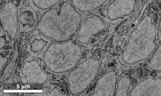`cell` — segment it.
Masks as SVG:
<instances>
[{"instance_id":"6da1fadb","label":"cell","mask_w":161,"mask_h":96,"mask_svg":"<svg viewBox=\"0 0 161 96\" xmlns=\"http://www.w3.org/2000/svg\"><path fill=\"white\" fill-rule=\"evenodd\" d=\"M82 15L68 2H62L46 11L39 19L40 33L56 42L69 40L77 33Z\"/></svg>"},{"instance_id":"7a4b0ae2","label":"cell","mask_w":161,"mask_h":96,"mask_svg":"<svg viewBox=\"0 0 161 96\" xmlns=\"http://www.w3.org/2000/svg\"><path fill=\"white\" fill-rule=\"evenodd\" d=\"M156 30L152 17L144 16L129 37L122 55L124 63L132 65L152 54L156 48Z\"/></svg>"},{"instance_id":"3957f363","label":"cell","mask_w":161,"mask_h":96,"mask_svg":"<svg viewBox=\"0 0 161 96\" xmlns=\"http://www.w3.org/2000/svg\"><path fill=\"white\" fill-rule=\"evenodd\" d=\"M82 47L73 39L62 42H52L43 56L45 67L55 74L71 71L79 64L82 56Z\"/></svg>"},{"instance_id":"277c9868","label":"cell","mask_w":161,"mask_h":96,"mask_svg":"<svg viewBox=\"0 0 161 96\" xmlns=\"http://www.w3.org/2000/svg\"><path fill=\"white\" fill-rule=\"evenodd\" d=\"M100 65L99 59L90 57L71 71L67 80L71 95H78L90 87L98 75Z\"/></svg>"},{"instance_id":"5b68a950","label":"cell","mask_w":161,"mask_h":96,"mask_svg":"<svg viewBox=\"0 0 161 96\" xmlns=\"http://www.w3.org/2000/svg\"><path fill=\"white\" fill-rule=\"evenodd\" d=\"M31 57L25 60L22 67L20 80L22 84L30 87H36L45 84L49 78V75L44 68L41 67L37 59Z\"/></svg>"},{"instance_id":"8992f818","label":"cell","mask_w":161,"mask_h":96,"mask_svg":"<svg viewBox=\"0 0 161 96\" xmlns=\"http://www.w3.org/2000/svg\"><path fill=\"white\" fill-rule=\"evenodd\" d=\"M19 10L13 2L9 1L0 10L1 27L11 40L17 38L19 32Z\"/></svg>"},{"instance_id":"52a82bcc","label":"cell","mask_w":161,"mask_h":96,"mask_svg":"<svg viewBox=\"0 0 161 96\" xmlns=\"http://www.w3.org/2000/svg\"><path fill=\"white\" fill-rule=\"evenodd\" d=\"M107 27L105 21L100 16H91L84 19L82 22L75 39L79 44L87 45L92 37L103 31Z\"/></svg>"},{"instance_id":"ba28073f","label":"cell","mask_w":161,"mask_h":96,"mask_svg":"<svg viewBox=\"0 0 161 96\" xmlns=\"http://www.w3.org/2000/svg\"><path fill=\"white\" fill-rule=\"evenodd\" d=\"M137 0H114L106 9L108 19L111 21L123 19L134 11Z\"/></svg>"},{"instance_id":"9c48e42d","label":"cell","mask_w":161,"mask_h":96,"mask_svg":"<svg viewBox=\"0 0 161 96\" xmlns=\"http://www.w3.org/2000/svg\"><path fill=\"white\" fill-rule=\"evenodd\" d=\"M117 84V73L111 70L105 73L97 81L93 91V96H115Z\"/></svg>"},{"instance_id":"30bf717a","label":"cell","mask_w":161,"mask_h":96,"mask_svg":"<svg viewBox=\"0 0 161 96\" xmlns=\"http://www.w3.org/2000/svg\"><path fill=\"white\" fill-rule=\"evenodd\" d=\"M129 96H161V79L148 78L139 82Z\"/></svg>"},{"instance_id":"8fae6325","label":"cell","mask_w":161,"mask_h":96,"mask_svg":"<svg viewBox=\"0 0 161 96\" xmlns=\"http://www.w3.org/2000/svg\"><path fill=\"white\" fill-rule=\"evenodd\" d=\"M38 21L37 12L30 5L25 7L19 16V32L21 33L32 32L37 28Z\"/></svg>"},{"instance_id":"7c38bea8","label":"cell","mask_w":161,"mask_h":96,"mask_svg":"<svg viewBox=\"0 0 161 96\" xmlns=\"http://www.w3.org/2000/svg\"><path fill=\"white\" fill-rule=\"evenodd\" d=\"M53 40L45 37L40 32L33 35L30 39L27 47V51L30 56L38 58L43 56Z\"/></svg>"},{"instance_id":"4fadbf2b","label":"cell","mask_w":161,"mask_h":96,"mask_svg":"<svg viewBox=\"0 0 161 96\" xmlns=\"http://www.w3.org/2000/svg\"><path fill=\"white\" fill-rule=\"evenodd\" d=\"M107 1V0H72V4L80 12L90 13L99 8Z\"/></svg>"},{"instance_id":"5bb4252c","label":"cell","mask_w":161,"mask_h":96,"mask_svg":"<svg viewBox=\"0 0 161 96\" xmlns=\"http://www.w3.org/2000/svg\"><path fill=\"white\" fill-rule=\"evenodd\" d=\"M14 48L13 54L11 56V58L10 61L9 62V63L5 67H4L3 71L1 74V78H0L1 84L6 82L10 78L16 66L17 59L19 56V52L18 47V42L15 43Z\"/></svg>"},{"instance_id":"9a60e30c","label":"cell","mask_w":161,"mask_h":96,"mask_svg":"<svg viewBox=\"0 0 161 96\" xmlns=\"http://www.w3.org/2000/svg\"><path fill=\"white\" fill-rule=\"evenodd\" d=\"M63 0H29V5L36 12H40V16L48 9L58 5Z\"/></svg>"},{"instance_id":"2e32d148","label":"cell","mask_w":161,"mask_h":96,"mask_svg":"<svg viewBox=\"0 0 161 96\" xmlns=\"http://www.w3.org/2000/svg\"><path fill=\"white\" fill-rule=\"evenodd\" d=\"M52 84L50 83L49 87H44L41 90L43 92L41 93H33L31 94V96H67V94L63 93V90L59 88L58 85L53 84V88Z\"/></svg>"},{"instance_id":"e0dca14e","label":"cell","mask_w":161,"mask_h":96,"mask_svg":"<svg viewBox=\"0 0 161 96\" xmlns=\"http://www.w3.org/2000/svg\"><path fill=\"white\" fill-rule=\"evenodd\" d=\"M131 81L128 77H121L117 83V88H116V96H127L128 91L130 88Z\"/></svg>"},{"instance_id":"ac0fdd59","label":"cell","mask_w":161,"mask_h":96,"mask_svg":"<svg viewBox=\"0 0 161 96\" xmlns=\"http://www.w3.org/2000/svg\"><path fill=\"white\" fill-rule=\"evenodd\" d=\"M148 67L153 70L161 72V44L151 58L148 63Z\"/></svg>"},{"instance_id":"d6986e66","label":"cell","mask_w":161,"mask_h":96,"mask_svg":"<svg viewBox=\"0 0 161 96\" xmlns=\"http://www.w3.org/2000/svg\"><path fill=\"white\" fill-rule=\"evenodd\" d=\"M9 60V57L3 56L1 55L0 57V69H1V73L3 71L4 67L7 64L8 60Z\"/></svg>"},{"instance_id":"ffe728a7","label":"cell","mask_w":161,"mask_h":96,"mask_svg":"<svg viewBox=\"0 0 161 96\" xmlns=\"http://www.w3.org/2000/svg\"><path fill=\"white\" fill-rule=\"evenodd\" d=\"M6 37H9L8 36H4V35H1V37H0V48H1V50L3 49V48L6 44Z\"/></svg>"},{"instance_id":"44dd1931","label":"cell","mask_w":161,"mask_h":96,"mask_svg":"<svg viewBox=\"0 0 161 96\" xmlns=\"http://www.w3.org/2000/svg\"><path fill=\"white\" fill-rule=\"evenodd\" d=\"M0 96H10V93H3V94H2L0 93Z\"/></svg>"},{"instance_id":"7402d4cb","label":"cell","mask_w":161,"mask_h":96,"mask_svg":"<svg viewBox=\"0 0 161 96\" xmlns=\"http://www.w3.org/2000/svg\"><path fill=\"white\" fill-rule=\"evenodd\" d=\"M160 33H161V28H160Z\"/></svg>"}]
</instances>
